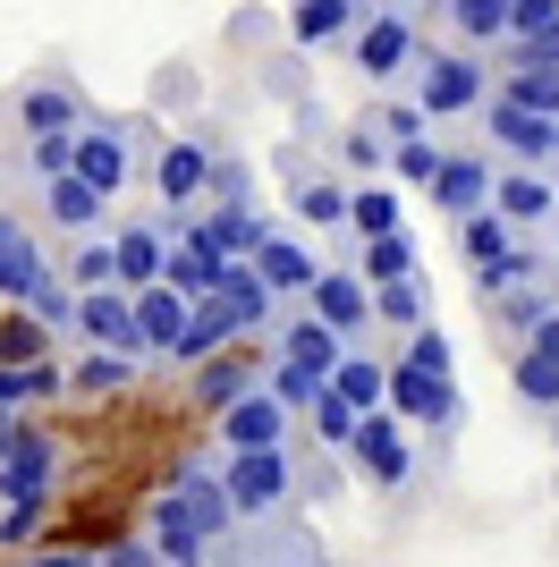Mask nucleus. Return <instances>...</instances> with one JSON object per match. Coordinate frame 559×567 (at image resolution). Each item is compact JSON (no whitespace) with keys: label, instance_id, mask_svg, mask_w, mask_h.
<instances>
[{"label":"nucleus","instance_id":"26","mask_svg":"<svg viewBox=\"0 0 559 567\" xmlns=\"http://www.w3.org/2000/svg\"><path fill=\"white\" fill-rule=\"evenodd\" d=\"M136 381H144V355L93 348V355H77L69 373H60V390H69V399H111V390H136Z\"/></svg>","mask_w":559,"mask_h":567},{"label":"nucleus","instance_id":"16","mask_svg":"<svg viewBox=\"0 0 559 567\" xmlns=\"http://www.w3.org/2000/svg\"><path fill=\"white\" fill-rule=\"evenodd\" d=\"M144 543L162 550V567H212V543L195 534L186 499H170V492H153V508H144Z\"/></svg>","mask_w":559,"mask_h":567},{"label":"nucleus","instance_id":"23","mask_svg":"<svg viewBox=\"0 0 559 567\" xmlns=\"http://www.w3.org/2000/svg\"><path fill=\"white\" fill-rule=\"evenodd\" d=\"M102 213H111V195H93L77 169H60V178H43V220L51 229H69V237H85V229H102Z\"/></svg>","mask_w":559,"mask_h":567},{"label":"nucleus","instance_id":"57","mask_svg":"<svg viewBox=\"0 0 559 567\" xmlns=\"http://www.w3.org/2000/svg\"><path fill=\"white\" fill-rule=\"evenodd\" d=\"M526 348H542V355H559V306H551V313H542L535 331H526Z\"/></svg>","mask_w":559,"mask_h":567},{"label":"nucleus","instance_id":"2","mask_svg":"<svg viewBox=\"0 0 559 567\" xmlns=\"http://www.w3.org/2000/svg\"><path fill=\"white\" fill-rule=\"evenodd\" d=\"M407 76H416V111H424V118H466L475 102L491 94V76H484V60H475V51H433V43H416Z\"/></svg>","mask_w":559,"mask_h":567},{"label":"nucleus","instance_id":"12","mask_svg":"<svg viewBox=\"0 0 559 567\" xmlns=\"http://www.w3.org/2000/svg\"><path fill=\"white\" fill-rule=\"evenodd\" d=\"M85 348H111V355H144L136 348V297L128 288H77V322H69Z\"/></svg>","mask_w":559,"mask_h":567},{"label":"nucleus","instance_id":"46","mask_svg":"<svg viewBox=\"0 0 559 567\" xmlns=\"http://www.w3.org/2000/svg\"><path fill=\"white\" fill-rule=\"evenodd\" d=\"M60 280H69V288H119V280H111V237H93V229H85Z\"/></svg>","mask_w":559,"mask_h":567},{"label":"nucleus","instance_id":"41","mask_svg":"<svg viewBox=\"0 0 559 567\" xmlns=\"http://www.w3.org/2000/svg\"><path fill=\"white\" fill-rule=\"evenodd\" d=\"M382 229H398V187L365 178V187L348 195V237H382Z\"/></svg>","mask_w":559,"mask_h":567},{"label":"nucleus","instance_id":"8","mask_svg":"<svg viewBox=\"0 0 559 567\" xmlns=\"http://www.w3.org/2000/svg\"><path fill=\"white\" fill-rule=\"evenodd\" d=\"M305 313H314L323 331H339V339L356 348V339L373 331V288L356 280L348 262H323V271H314V288H305Z\"/></svg>","mask_w":559,"mask_h":567},{"label":"nucleus","instance_id":"58","mask_svg":"<svg viewBox=\"0 0 559 567\" xmlns=\"http://www.w3.org/2000/svg\"><path fill=\"white\" fill-rule=\"evenodd\" d=\"M18 567H93V550H34V559H18Z\"/></svg>","mask_w":559,"mask_h":567},{"label":"nucleus","instance_id":"35","mask_svg":"<svg viewBox=\"0 0 559 567\" xmlns=\"http://www.w3.org/2000/svg\"><path fill=\"white\" fill-rule=\"evenodd\" d=\"M458 246H466V271H484V262H500V255L517 246V229L491 213V204H475V213L458 220Z\"/></svg>","mask_w":559,"mask_h":567},{"label":"nucleus","instance_id":"4","mask_svg":"<svg viewBox=\"0 0 559 567\" xmlns=\"http://www.w3.org/2000/svg\"><path fill=\"white\" fill-rule=\"evenodd\" d=\"M348 60H356L365 85L407 76V60H416V18H407V9H365V18L348 25Z\"/></svg>","mask_w":559,"mask_h":567},{"label":"nucleus","instance_id":"47","mask_svg":"<svg viewBox=\"0 0 559 567\" xmlns=\"http://www.w3.org/2000/svg\"><path fill=\"white\" fill-rule=\"evenodd\" d=\"M491 306H500V322H509V331H535V322H542V313L559 306V297H551L542 280H517L509 297H491Z\"/></svg>","mask_w":559,"mask_h":567},{"label":"nucleus","instance_id":"33","mask_svg":"<svg viewBox=\"0 0 559 567\" xmlns=\"http://www.w3.org/2000/svg\"><path fill=\"white\" fill-rule=\"evenodd\" d=\"M288 204H297L314 229H331V237L356 255V237H348V187H339V178H297V195H288Z\"/></svg>","mask_w":559,"mask_h":567},{"label":"nucleus","instance_id":"25","mask_svg":"<svg viewBox=\"0 0 559 567\" xmlns=\"http://www.w3.org/2000/svg\"><path fill=\"white\" fill-rule=\"evenodd\" d=\"M212 297L230 306V322L237 331H272V313H280V297L255 280V262H221V280H212Z\"/></svg>","mask_w":559,"mask_h":567},{"label":"nucleus","instance_id":"56","mask_svg":"<svg viewBox=\"0 0 559 567\" xmlns=\"http://www.w3.org/2000/svg\"><path fill=\"white\" fill-rule=\"evenodd\" d=\"M93 567H162V550H153V543H102Z\"/></svg>","mask_w":559,"mask_h":567},{"label":"nucleus","instance_id":"48","mask_svg":"<svg viewBox=\"0 0 559 567\" xmlns=\"http://www.w3.org/2000/svg\"><path fill=\"white\" fill-rule=\"evenodd\" d=\"M509 43H559V0H509Z\"/></svg>","mask_w":559,"mask_h":567},{"label":"nucleus","instance_id":"20","mask_svg":"<svg viewBox=\"0 0 559 567\" xmlns=\"http://www.w3.org/2000/svg\"><path fill=\"white\" fill-rule=\"evenodd\" d=\"M246 262H255V280L272 288V297H305V288H314V271H323V255H314V246H297V237H280V229L263 237Z\"/></svg>","mask_w":559,"mask_h":567},{"label":"nucleus","instance_id":"6","mask_svg":"<svg viewBox=\"0 0 559 567\" xmlns=\"http://www.w3.org/2000/svg\"><path fill=\"white\" fill-rule=\"evenodd\" d=\"M255 525H272V517H255ZM212 559H221V567H339L305 525H272V534H246V525H237Z\"/></svg>","mask_w":559,"mask_h":567},{"label":"nucleus","instance_id":"15","mask_svg":"<svg viewBox=\"0 0 559 567\" xmlns=\"http://www.w3.org/2000/svg\"><path fill=\"white\" fill-rule=\"evenodd\" d=\"M204 162H212V136H162L153 187H162L170 213H195V204H204Z\"/></svg>","mask_w":559,"mask_h":567},{"label":"nucleus","instance_id":"30","mask_svg":"<svg viewBox=\"0 0 559 567\" xmlns=\"http://www.w3.org/2000/svg\"><path fill=\"white\" fill-rule=\"evenodd\" d=\"M179 322H186V297H179V288H162V280L136 288V348L144 355H162L170 339H179Z\"/></svg>","mask_w":559,"mask_h":567},{"label":"nucleus","instance_id":"43","mask_svg":"<svg viewBox=\"0 0 559 567\" xmlns=\"http://www.w3.org/2000/svg\"><path fill=\"white\" fill-rule=\"evenodd\" d=\"M26 313H34V322H43L51 339H60V331H69V322H77V288L60 280V262H51L43 280H34V297H26Z\"/></svg>","mask_w":559,"mask_h":567},{"label":"nucleus","instance_id":"31","mask_svg":"<svg viewBox=\"0 0 559 567\" xmlns=\"http://www.w3.org/2000/svg\"><path fill=\"white\" fill-rule=\"evenodd\" d=\"M365 9H373V0H297V9H288V34H297L305 51H314V43H339Z\"/></svg>","mask_w":559,"mask_h":567},{"label":"nucleus","instance_id":"24","mask_svg":"<svg viewBox=\"0 0 559 567\" xmlns=\"http://www.w3.org/2000/svg\"><path fill=\"white\" fill-rule=\"evenodd\" d=\"M424 195H433V204H441L449 220H466V213H475V204L491 195L484 153H441V169H433V187H424Z\"/></svg>","mask_w":559,"mask_h":567},{"label":"nucleus","instance_id":"44","mask_svg":"<svg viewBox=\"0 0 559 567\" xmlns=\"http://www.w3.org/2000/svg\"><path fill=\"white\" fill-rule=\"evenodd\" d=\"M43 348H51V331L26 306H9V322H0V364H34Z\"/></svg>","mask_w":559,"mask_h":567},{"label":"nucleus","instance_id":"21","mask_svg":"<svg viewBox=\"0 0 559 567\" xmlns=\"http://www.w3.org/2000/svg\"><path fill=\"white\" fill-rule=\"evenodd\" d=\"M272 355H280V364H305V373H323V381H331V364L348 355V339H339V331H323L314 313H288V322L272 331Z\"/></svg>","mask_w":559,"mask_h":567},{"label":"nucleus","instance_id":"53","mask_svg":"<svg viewBox=\"0 0 559 567\" xmlns=\"http://www.w3.org/2000/svg\"><path fill=\"white\" fill-rule=\"evenodd\" d=\"M43 525V499H0V543H26Z\"/></svg>","mask_w":559,"mask_h":567},{"label":"nucleus","instance_id":"27","mask_svg":"<svg viewBox=\"0 0 559 567\" xmlns=\"http://www.w3.org/2000/svg\"><path fill=\"white\" fill-rule=\"evenodd\" d=\"M255 381H263V373H255V355H246V348L230 339L221 355H204V364H195V399H204V415H221V406H230V399H246Z\"/></svg>","mask_w":559,"mask_h":567},{"label":"nucleus","instance_id":"10","mask_svg":"<svg viewBox=\"0 0 559 567\" xmlns=\"http://www.w3.org/2000/svg\"><path fill=\"white\" fill-rule=\"evenodd\" d=\"M491 213L509 220L517 237H535L542 220L559 213V187H551V169H526V162H509V169H491V195H484Z\"/></svg>","mask_w":559,"mask_h":567},{"label":"nucleus","instance_id":"19","mask_svg":"<svg viewBox=\"0 0 559 567\" xmlns=\"http://www.w3.org/2000/svg\"><path fill=\"white\" fill-rule=\"evenodd\" d=\"M43 271H51V255L34 246V229H26L18 213H0V306H26Z\"/></svg>","mask_w":559,"mask_h":567},{"label":"nucleus","instance_id":"51","mask_svg":"<svg viewBox=\"0 0 559 567\" xmlns=\"http://www.w3.org/2000/svg\"><path fill=\"white\" fill-rule=\"evenodd\" d=\"M69 162H77V127H60V136H26V169H34V178H60Z\"/></svg>","mask_w":559,"mask_h":567},{"label":"nucleus","instance_id":"3","mask_svg":"<svg viewBox=\"0 0 559 567\" xmlns=\"http://www.w3.org/2000/svg\"><path fill=\"white\" fill-rule=\"evenodd\" d=\"M382 406H390L407 432H458V415H466V399H458V381L449 373H424V364H382Z\"/></svg>","mask_w":559,"mask_h":567},{"label":"nucleus","instance_id":"55","mask_svg":"<svg viewBox=\"0 0 559 567\" xmlns=\"http://www.w3.org/2000/svg\"><path fill=\"white\" fill-rule=\"evenodd\" d=\"M339 162L348 169H382V136H373V127H348V136H339Z\"/></svg>","mask_w":559,"mask_h":567},{"label":"nucleus","instance_id":"39","mask_svg":"<svg viewBox=\"0 0 559 567\" xmlns=\"http://www.w3.org/2000/svg\"><path fill=\"white\" fill-rule=\"evenodd\" d=\"M382 162H390V187H433V169H441V144H433V127H424V136H407V144H390V153H382Z\"/></svg>","mask_w":559,"mask_h":567},{"label":"nucleus","instance_id":"11","mask_svg":"<svg viewBox=\"0 0 559 567\" xmlns=\"http://www.w3.org/2000/svg\"><path fill=\"white\" fill-rule=\"evenodd\" d=\"M9 118H18V136H60V127H85L93 102L77 76H34V85H18V111Z\"/></svg>","mask_w":559,"mask_h":567},{"label":"nucleus","instance_id":"49","mask_svg":"<svg viewBox=\"0 0 559 567\" xmlns=\"http://www.w3.org/2000/svg\"><path fill=\"white\" fill-rule=\"evenodd\" d=\"M305 415H314V441H323V450H348V432H356V406H348V399H331V381H323V399L305 406Z\"/></svg>","mask_w":559,"mask_h":567},{"label":"nucleus","instance_id":"1","mask_svg":"<svg viewBox=\"0 0 559 567\" xmlns=\"http://www.w3.org/2000/svg\"><path fill=\"white\" fill-rule=\"evenodd\" d=\"M221 492H230L237 525L280 517V508L297 499V457H288V441H280V450H230L221 457Z\"/></svg>","mask_w":559,"mask_h":567},{"label":"nucleus","instance_id":"45","mask_svg":"<svg viewBox=\"0 0 559 567\" xmlns=\"http://www.w3.org/2000/svg\"><path fill=\"white\" fill-rule=\"evenodd\" d=\"M263 390H272V399L288 406V415H305V406L323 399V373H305V364H280V355H272V373H263Z\"/></svg>","mask_w":559,"mask_h":567},{"label":"nucleus","instance_id":"29","mask_svg":"<svg viewBox=\"0 0 559 567\" xmlns=\"http://www.w3.org/2000/svg\"><path fill=\"white\" fill-rule=\"evenodd\" d=\"M416 322H433V280L424 271L373 288V331H416Z\"/></svg>","mask_w":559,"mask_h":567},{"label":"nucleus","instance_id":"32","mask_svg":"<svg viewBox=\"0 0 559 567\" xmlns=\"http://www.w3.org/2000/svg\"><path fill=\"white\" fill-rule=\"evenodd\" d=\"M441 25L458 34V51H484L509 34V0H441Z\"/></svg>","mask_w":559,"mask_h":567},{"label":"nucleus","instance_id":"17","mask_svg":"<svg viewBox=\"0 0 559 567\" xmlns=\"http://www.w3.org/2000/svg\"><path fill=\"white\" fill-rule=\"evenodd\" d=\"M484 111V136L509 153V162H526V169H542V153H551V118H535V111H517V102H500V94H484L475 102Z\"/></svg>","mask_w":559,"mask_h":567},{"label":"nucleus","instance_id":"50","mask_svg":"<svg viewBox=\"0 0 559 567\" xmlns=\"http://www.w3.org/2000/svg\"><path fill=\"white\" fill-rule=\"evenodd\" d=\"M373 136H382V153H390V144H407V136H424V127H433V118L416 111V102H382V111L365 118Z\"/></svg>","mask_w":559,"mask_h":567},{"label":"nucleus","instance_id":"13","mask_svg":"<svg viewBox=\"0 0 559 567\" xmlns=\"http://www.w3.org/2000/svg\"><path fill=\"white\" fill-rule=\"evenodd\" d=\"M212 441H221V450H280V441H288V406L255 381L246 399H230L212 415Z\"/></svg>","mask_w":559,"mask_h":567},{"label":"nucleus","instance_id":"5","mask_svg":"<svg viewBox=\"0 0 559 567\" xmlns=\"http://www.w3.org/2000/svg\"><path fill=\"white\" fill-rule=\"evenodd\" d=\"M348 466H365V483H382V492H398V483L416 474V441H407V424H398L390 406H365V415H356Z\"/></svg>","mask_w":559,"mask_h":567},{"label":"nucleus","instance_id":"52","mask_svg":"<svg viewBox=\"0 0 559 567\" xmlns=\"http://www.w3.org/2000/svg\"><path fill=\"white\" fill-rule=\"evenodd\" d=\"M407 364H424V373H449V331L416 322V331H407Z\"/></svg>","mask_w":559,"mask_h":567},{"label":"nucleus","instance_id":"9","mask_svg":"<svg viewBox=\"0 0 559 567\" xmlns=\"http://www.w3.org/2000/svg\"><path fill=\"white\" fill-rule=\"evenodd\" d=\"M60 483V441H43L34 424H9L0 441V499H51Z\"/></svg>","mask_w":559,"mask_h":567},{"label":"nucleus","instance_id":"22","mask_svg":"<svg viewBox=\"0 0 559 567\" xmlns=\"http://www.w3.org/2000/svg\"><path fill=\"white\" fill-rule=\"evenodd\" d=\"M162 255H170V237H162V229H144V220H128V229L111 237V280L136 297V288L162 280Z\"/></svg>","mask_w":559,"mask_h":567},{"label":"nucleus","instance_id":"37","mask_svg":"<svg viewBox=\"0 0 559 567\" xmlns=\"http://www.w3.org/2000/svg\"><path fill=\"white\" fill-rule=\"evenodd\" d=\"M204 204H221V213L255 204V169L237 162V153H221V144H212V162H204Z\"/></svg>","mask_w":559,"mask_h":567},{"label":"nucleus","instance_id":"36","mask_svg":"<svg viewBox=\"0 0 559 567\" xmlns=\"http://www.w3.org/2000/svg\"><path fill=\"white\" fill-rule=\"evenodd\" d=\"M212 280H221V255H204V246L170 237V255H162V288H179V297H212Z\"/></svg>","mask_w":559,"mask_h":567},{"label":"nucleus","instance_id":"40","mask_svg":"<svg viewBox=\"0 0 559 567\" xmlns=\"http://www.w3.org/2000/svg\"><path fill=\"white\" fill-rule=\"evenodd\" d=\"M500 102H517L535 118H559V69H509L500 76Z\"/></svg>","mask_w":559,"mask_h":567},{"label":"nucleus","instance_id":"28","mask_svg":"<svg viewBox=\"0 0 559 567\" xmlns=\"http://www.w3.org/2000/svg\"><path fill=\"white\" fill-rule=\"evenodd\" d=\"M348 271H356L365 288H382V280H407V271H424V255H416V237H407V229H382V237H356Z\"/></svg>","mask_w":559,"mask_h":567},{"label":"nucleus","instance_id":"18","mask_svg":"<svg viewBox=\"0 0 559 567\" xmlns=\"http://www.w3.org/2000/svg\"><path fill=\"white\" fill-rule=\"evenodd\" d=\"M230 339H246L230 322V306H221V297H186V322H179V339H170V364H204V355H221L230 348Z\"/></svg>","mask_w":559,"mask_h":567},{"label":"nucleus","instance_id":"14","mask_svg":"<svg viewBox=\"0 0 559 567\" xmlns=\"http://www.w3.org/2000/svg\"><path fill=\"white\" fill-rule=\"evenodd\" d=\"M69 169L93 195H119L128 178H136V153H128V136H119V118H85V127H77V162Z\"/></svg>","mask_w":559,"mask_h":567},{"label":"nucleus","instance_id":"7","mask_svg":"<svg viewBox=\"0 0 559 567\" xmlns=\"http://www.w3.org/2000/svg\"><path fill=\"white\" fill-rule=\"evenodd\" d=\"M162 492L186 499V517H195V534H204L212 550L237 534V508H230V492H221V466H204V457H179V466L162 474Z\"/></svg>","mask_w":559,"mask_h":567},{"label":"nucleus","instance_id":"42","mask_svg":"<svg viewBox=\"0 0 559 567\" xmlns=\"http://www.w3.org/2000/svg\"><path fill=\"white\" fill-rule=\"evenodd\" d=\"M331 399H348L356 415H365V406H382V364H373V355H339V364H331Z\"/></svg>","mask_w":559,"mask_h":567},{"label":"nucleus","instance_id":"38","mask_svg":"<svg viewBox=\"0 0 559 567\" xmlns=\"http://www.w3.org/2000/svg\"><path fill=\"white\" fill-rule=\"evenodd\" d=\"M509 381H517V399H526V406H542V415L559 406V355L517 348V355H509Z\"/></svg>","mask_w":559,"mask_h":567},{"label":"nucleus","instance_id":"34","mask_svg":"<svg viewBox=\"0 0 559 567\" xmlns=\"http://www.w3.org/2000/svg\"><path fill=\"white\" fill-rule=\"evenodd\" d=\"M542 271H551V262H542V246H535V237H517L500 262H484V271H475V297L491 306V297H509L517 280H542Z\"/></svg>","mask_w":559,"mask_h":567},{"label":"nucleus","instance_id":"54","mask_svg":"<svg viewBox=\"0 0 559 567\" xmlns=\"http://www.w3.org/2000/svg\"><path fill=\"white\" fill-rule=\"evenodd\" d=\"M18 390H26V406H34V399H60V364H51V355L18 364Z\"/></svg>","mask_w":559,"mask_h":567}]
</instances>
